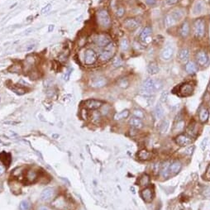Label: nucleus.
Returning <instances> with one entry per match:
<instances>
[{
	"instance_id": "nucleus-42",
	"label": "nucleus",
	"mask_w": 210,
	"mask_h": 210,
	"mask_svg": "<svg viewBox=\"0 0 210 210\" xmlns=\"http://www.w3.org/2000/svg\"><path fill=\"white\" fill-rule=\"evenodd\" d=\"M11 89H12V90H13V92H15L16 94H18L20 95L23 94L26 92V90H24V89L20 87H17V86H15V87H12Z\"/></svg>"
},
{
	"instance_id": "nucleus-10",
	"label": "nucleus",
	"mask_w": 210,
	"mask_h": 210,
	"mask_svg": "<svg viewBox=\"0 0 210 210\" xmlns=\"http://www.w3.org/2000/svg\"><path fill=\"white\" fill-rule=\"evenodd\" d=\"M54 195H55V189L51 187H47L42 190V192L40 195V199L42 201L47 202L54 197Z\"/></svg>"
},
{
	"instance_id": "nucleus-35",
	"label": "nucleus",
	"mask_w": 210,
	"mask_h": 210,
	"mask_svg": "<svg viewBox=\"0 0 210 210\" xmlns=\"http://www.w3.org/2000/svg\"><path fill=\"white\" fill-rule=\"evenodd\" d=\"M30 205L31 203L28 200H23L19 204V208L20 210H28L30 208Z\"/></svg>"
},
{
	"instance_id": "nucleus-47",
	"label": "nucleus",
	"mask_w": 210,
	"mask_h": 210,
	"mask_svg": "<svg viewBox=\"0 0 210 210\" xmlns=\"http://www.w3.org/2000/svg\"><path fill=\"white\" fill-rule=\"evenodd\" d=\"M71 72H72V69H71V68H70V69H69V70H67V72H66V74H65V76H64V80H65V81H67V80H69Z\"/></svg>"
},
{
	"instance_id": "nucleus-57",
	"label": "nucleus",
	"mask_w": 210,
	"mask_h": 210,
	"mask_svg": "<svg viewBox=\"0 0 210 210\" xmlns=\"http://www.w3.org/2000/svg\"><path fill=\"white\" fill-rule=\"evenodd\" d=\"M66 1H70V0H66Z\"/></svg>"
},
{
	"instance_id": "nucleus-30",
	"label": "nucleus",
	"mask_w": 210,
	"mask_h": 210,
	"mask_svg": "<svg viewBox=\"0 0 210 210\" xmlns=\"http://www.w3.org/2000/svg\"><path fill=\"white\" fill-rule=\"evenodd\" d=\"M129 113H130V112L128 110H123L122 112L117 113L114 115V119L115 120H122V119L127 118L129 116Z\"/></svg>"
},
{
	"instance_id": "nucleus-29",
	"label": "nucleus",
	"mask_w": 210,
	"mask_h": 210,
	"mask_svg": "<svg viewBox=\"0 0 210 210\" xmlns=\"http://www.w3.org/2000/svg\"><path fill=\"white\" fill-rule=\"evenodd\" d=\"M23 173H24V167L21 166V167H18L14 169L13 172H12V175L14 177L18 178V179H22L23 176Z\"/></svg>"
},
{
	"instance_id": "nucleus-44",
	"label": "nucleus",
	"mask_w": 210,
	"mask_h": 210,
	"mask_svg": "<svg viewBox=\"0 0 210 210\" xmlns=\"http://www.w3.org/2000/svg\"><path fill=\"white\" fill-rule=\"evenodd\" d=\"M118 85L122 88H127L128 86V81L125 79H123V80H121L118 83Z\"/></svg>"
},
{
	"instance_id": "nucleus-34",
	"label": "nucleus",
	"mask_w": 210,
	"mask_h": 210,
	"mask_svg": "<svg viewBox=\"0 0 210 210\" xmlns=\"http://www.w3.org/2000/svg\"><path fill=\"white\" fill-rule=\"evenodd\" d=\"M120 47L121 50H123V51H127V50L129 49L130 47V45H129V42L127 38H123L121 40L120 42Z\"/></svg>"
},
{
	"instance_id": "nucleus-1",
	"label": "nucleus",
	"mask_w": 210,
	"mask_h": 210,
	"mask_svg": "<svg viewBox=\"0 0 210 210\" xmlns=\"http://www.w3.org/2000/svg\"><path fill=\"white\" fill-rule=\"evenodd\" d=\"M162 83L159 80H154L153 79H147L142 84V94L144 96H151L155 91L160 90L162 88Z\"/></svg>"
},
{
	"instance_id": "nucleus-28",
	"label": "nucleus",
	"mask_w": 210,
	"mask_h": 210,
	"mask_svg": "<svg viewBox=\"0 0 210 210\" xmlns=\"http://www.w3.org/2000/svg\"><path fill=\"white\" fill-rule=\"evenodd\" d=\"M209 117V112L206 108H203L199 112V119L202 123L207 122Z\"/></svg>"
},
{
	"instance_id": "nucleus-43",
	"label": "nucleus",
	"mask_w": 210,
	"mask_h": 210,
	"mask_svg": "<svg viewBox=\"0 0 210 210\" xmlns=\"http://www.w3.org/2000/svg\"><path fill=\"white\" fill-rule=\"evenodd\" d=\"M110 111V107L108 105H104L103 107H102V110H101V113L103 115H107Z\"/></svg>"
},
{
	"instance_id": "nucleus-46",
	"label": "nucleus",
	"mask_w": 210,
	"mask_h": 210,
	"mask_svg": "<svg viewBox=\"0 0 210 210\" xmlns=\"http://www.w3.org/2000/svg\"><path fill=\"white\" fill-rule=\"evenodd\" d=\"M50 8H51V3H49L46 6H45L44 8L42 9V14H45V13H47L50 10Z\"/></svg>"
},
{
	"instance_id": "nucleus-51",
	"label": "nucleus",
	"mask_w": 210,
	"mask_h": 210,
	"mask_svg": "<svg viewBox=\"0 0 210 210\" xmlns=\"http://www.w3.org/2000/svg\"><path fill=\"white\" fill-rule=\"evenodd\" d=\"M203 195L208 199H210V188H208L203 191Z\"/></svg>"
},
{
	"instance_id": "nucleus-19",
	"label": "nucleus",
	"mask_w": 210,
	"mask_h": 210,
	"mask_svg": "<svg viewBox=\"0 0 210 210\" xmlns=\"http://www.w3.org/2000/svg\"><path fill=\"white\" fill-rule=\"evenodd\" d=\"M181 169V163L179 161H174L170 165L169 167V175H174L177 174Z\"/></svg>"
},
{
	"instance_id": "nucleus-50",
	"label": "nucleus",
	"mask_w": 210,
	"mask_h": 210,
	"mask_svg": "<svg viewBox=\"0 0 210 210\" xmlns=\"http://www.w3.org/2000/svg\"><path fill=\"white\" fill-rule=\"evenodd\" d=\"M146 3L149 6H154L156 4V0H146Z\"/></svg>"
},
{
	"instance_id": "nucleus-40",
	"label": "nucleus",
	"mask_w": 210,
	"mask_h": 210,
	"mask_svg": "<svg viewBox=\"0 0 210 210\" xmlns=\"http://www.w3.org/2000/svg\"><path fill=\"white\" fill-rule=\"evenodd\" d=\"M113 65H114L115 67H119V66H121V65H123V60H122V59H121L120 57L117 56V57H115L113 59Z\"/></svg>"
},
{
	"instance_id": "nucleus-25",
	"label": "nucleus",
	"mask_w": 210,
	"mask_h": 210,
	"mask_svg": "<svg viewBox=\"0 0 210 210\" xmlns=\"http://www.w3.org/2000/svg\"><path fill=\"white\" fill-rule=\"evenodd\" d=\"M180 35L182 37H187L190 34V24L188 22H185L183 23L180 30Z\"/></svg>"
},
{
	"instance_id": "nucleus-7",
	"label": "nucleus",
	"mask_w": 210,
	"mask_h": 210,
	"mask_svg": "<svg viewBox=\"0 0 210 210\" xmlns=\"http://www.w3.org/2000/svg\"><path fill=\"white\" fill-rule=\"evenodd\" d=\"M151 33H152V29L151 27H146L140 34V37H139V39H140V42L143 44H147L151 42Z\"/></svg>"
},
{
	"instance_id": "nucleus-6",
	"label": "nucleus",
	"mask_w": 210,
	"mask_h": 210,
	"mask_svg": "<svg viewBox=\"0 0 210 210\" xmlns=\"http://www.w3.org/2000/svg\"><path fill=\"white\" fill-rule=\"evenodd\" d=\"M194 92V86L190 83H185L178 87V94L181 97H188Z\"/></svg>"
},
{
	"instance_id": "nucleus-45",
	"label": "nucleus",
	"mask_w": 210,
	"mask_h": 210,
	"mask_svg": "<svg viewBox=\"0 0 210 210\" xmlns=\"http://www.w3.org/2000/svg\"><path fill=\"white\" fill-rule=\"evenodd\" d=\"M124 13H125V9L124 8H119L116 12V14L118 16V18H121V17H123L124 15Z\"/></svg>"
},
{
	"instance_id": "nucleus-13",
	"label": "nucleus",
	"mask_w": 210,
	"mask_h": 210,
	"mask_svg": "<svg viewBox=\"0 0 210 210\" xmlns=\"http://www.w3.org/2000/svg\"><path fill=\"white\" fill-rule=\"evenodd\" d=\"M196 60H197L198 64L201 66L207 65L208 63V56L207 53L203 50H199L196 54Z\"/></svg>"
},
{
	"instance_id": "nucleus-36",
	"label": "nucleus",
	"mask_w": 210,
	"mask_h": 210,
	"mask_svg": "<svg viewBox=\"0 0 210 210\" xmlns=\"http://www.w3.org/2000/svg\"><path fill=\"white\" fill-rule=\"evenodd\" d=\"M203 11V3L201 2H197L195 3V7H194V13L197 14V13H200Z\"/></svg>"
},
{
	"instance_id": "nucleus-18",
	"label": "nucleus",
	"mask_w": 210,
	"mask_h": 210,
	"mask_svg": "<svg viewBox=\"0 0 210 210\" xmlns=\"http://www.w3.org/2000/svg\"><path fill=\"white\" fill-rule=\"evenodd\" d=\"M141 195L146 202H151L153 199V191L151 188H146L142 191Z\"/></svg>"
},
{
	"instance_id": "nucleus-55",
	"label": "nucleus",
	"mask_w": 210,
	"mask_h": 210,
	"mask_svg": "<svg viewBox=\"0 0 210 210\" xmlns=\"http://www.w3.org/2000/svg\"><path fill=\"white\" fill-rule=\"evenodd\" d=\"M54 28H55L54 25H50L49 26V29H48V31H49V32H51V31L54 30Z\"/></svg>"
},
{
	"instance_id": "nucleus-52",
	"label": "nucleus",
	"mask_w": 210,
	"mask_h": 210,
	"mask_svg": "<svg viewBox=\"0 0 210 210\" xmlns=\"http://www.w3.org/2000/svg\"><path fill=\"white\" fill-rule=\"evenodd\" d=\"M5 171H6L5 166L0 164V176H1V175H3V174L5 173Z\"/></svg>"
},
{
	"instance_id": "nucleus-26",
	"label": "nucleus",
	"mask_w": 210,
	"mask_h": 210,
	"mask_svg": "<svg viewBox=\"0 0 210 210\" xmlns=\"http://www.w3.org/2000/svg\"><path fill=\"white\" fill-rule=\"evenodd\" d=\"M138 156L139 157V159L143 160H147L151 158L152 156V153L148 151L147 150H141L138 154Z\"/></svg>"
},
{
	"instance_id": "nucleus-56",
	"label": "nucleus",
	"mask_w": 210,
	"mask_h": 210,
	"mask_svg": "<svg viewBox=\"0 0 210 210\" xmlns=\"http://www.w3.org/2000/svg\"><path fill=\"white\" fill-rule=\"evenodd\" d=\"M209 90H210V85H209Z\"/></svg>"
},
{
	"instance_id": "nucleus-39",
	"label": "nucleus",
	"mask_w": 210,
	"mask_h": 210,
	"mask_svg": "<svg viewBox=\"0 0 210 210\" xmlns=\"http://www.w3.org/2000/svg\"><path fill=\"white\" fill-rule=\"evenodd\" d=\"M184 128H185V122L183 120L178 121V123L175 125V131L180 132V131H182Z\"/></svg>"
},
{
	"instance_id": "nucleus-2",
	"label": "nucleus",
	"mask_w": 210,
	"mask_h": 210,
	"mask_svg": "<svg viewBox=\"0 0 210 210\" xmlns=\"http://www.w3.org/2000/svg\"><path fill=\"white\" fill-rule=\"evenodd\" d=\"M115 52V46L113 42H110L108 45H107L102 51L100 52L99 58L103 61H108V60H111L113 58V55Z\"/></svg>"
},
{
	"instance_id": "nucleus-21",
	"label": "nucleus",
	"mask_w": 210,
	"mask_h": 210,
	"mask_svg": "<svg viewBox=\"0 0 210 210\" xmlns=\"http://www.w3.org/2000/svg\"><path fill=\"white\" fill-rule=\"evenodd\" d=\"M52 205L58 209H65L66 208V202L63 197H58L53 201Z\"/></svg>"
},
{
	"instance_id": "nucleus-3",
	"label": "nucleus",
	"mask_w": 210,
	"mask_h": 210,
	"mask_svg": "<svg viewBox=\"0 0 210 210\" xmlns=\"http://www.w3.org/2000/svg\"><path fill=\"white\" fill-rule=\"evenodd\" d=\"M194 33L195 37L202 38L205 35V21L203 18H199L194 23Z\"/></svg>"
},
{
	"instance_id": "nucleus-9",
	"label": "nucleus",
	"mask_w": 210,
	"mask_h": 210,
	"mask_svg": "<svg viewBox=\"0 0 210 210\" xmlns=\"http://www.w3.org/2000/svg\"><path fill=\"white\" fill-rule=\"evenodd\" d=\"M95 44L98 46L99 47H105L106 46L108 45L111 42V38L108 37L107 34H102V35H98L97 37L94 39Z\"/></svg>"
},
{
	"instance_id": "nucleus-38",
	"label": "nucleus",
	"mask_w": 210,
	"mask_h": 210,
	"mask_svg": "<svg viewBox=\"0 0 210 210\" xmlns=\"http://www.w3.org/2000/svg\"><path fill=\"white\" fill-rule=\"evenodd\" d=\"M100 113L98 112H94L92 115V121L93 123H98L100 122Z\"/></svg>"
},
{
	"instance_id": "nucleus-33",
	"label": "nucleus",
	"mask_w": 210,
	"mask_h": 210,
	"mask_svg": "<svg viewBox=\"0 0 210 210\" xmlns=\"http://www.w3.org/2000/svg\"><path fill=\"white\" fill-rule=\"evenodd\" d=\"M138 182L141 186H147L150 183V177L147 175H143L142 176H141Z\"/></svg>"
},
{
	"instance_id": "nucleus-37",
	"label": "nucleus",
	"mask_w": 210,
	"mask_h": 210,
	"mask_svg": "<svg viewBox=\"0 0 210 210\" xmlns=\"http://www.w3.org/2000/svg\"><path fill=\"white\" fill-rule=\"evenodd\" d=\"M169 127V122L167 120H164L162 123H160V130L161 133H165L167 131V128Z\"/></svg>"
},
{
	"instance_id": "nucleus-4",
	"label": "nucleus",
	"mask_w": 210,
	"mask_h": 210,
	"mask_svg": "<svg viewBox=\"0 0 210 210\" xmlns=\"http://www.w3.org/2000/svg\"><path fill=\"white\" fill-rule=\"evenodd\" d=\"M183 17V12L180 9L173 11L172 13H170V14H168L165 18V24L167 27H170L173 26L174 24L177 23L178 21L180 20L181 18Z\"/></svg>"
},
{
	"instance_id": "nucleus-22",
	"label": "nucleus",
	"mask_w": 210,
	"mask_h": 210,
	"mask_svg": "<svg viewBox=\"0 0 210 210\" xmlns=\"http://www.w3.org/2000/svg\"><path fill=\"white\" fill-rule=\"evenodd\" d=\"M185 71L189 75H194L198 71L197 65L194 61H188L185 65Z\"/></svg>"
},
{
	"instance_id": "nucleus-16",
	"label": "nucleus",
	"mask_w": 210,
	"mask_h": 210,
	"mask_svg": "<svg viewBox=\"0 0 210 210\" xmlns=\"http://www.w3.org/2000/svg\"><path fill=\"white\" fill-rule=\"evenodd\" d=\"M91 86L94 88H103L107 85V80L103 77L93 78L91 80Z\"/></svg>"
},
{
	"instance_id": "nucleus-17",
	"label": "nucleus",
	"mask_w": 210,
	"mask_h": 210,
	"mask_svg": "<svg viewBox=\"0 0 210 210\" xmlns=\"http://www.w3.org/2000/svg\"><path fill=\"white\" fill-rule=\"evenodd\" d=\"M173 53H174V50H173V48L171 46H166L163 49V50L161 51V59L164 60H170L171 59L173 55Z\"/></svg>"
},
{
	"instance_id": "nucleus-15",
	"label": "nucleus",
	"mask_w": 210,
	"mask_h": 210,
	"mask_svg": "<svg viewBox=\"0 0 210 210\" xmlns=\"http://www.w3.org/2000/svg\"><path fill=\"white\" fill-rule=\"evenodd\" d=\"M102 105H103L102 101H99V100L96 99H89L85 102V108H89V109H93V110L101 108Z\"/></svg>"
},
{
	"instance_id": "nucleus-8",
	"label": "nucleus",
	"mask_w": 210,
	"mask_h": 210,
	"mask_svg": "<svg viewBox=\"0 0 210 210\" xmlns=\"http://www.w3.org/2000/svg\"><path fill=\"white\" fill-rule=\"evenodd\" d=\"M98 60L97 54L94 50L92 49H88L85 51V62L86 65H93Z\"/></svg>"
},
{
	"instance_id": "nucleus-14",
	"label": "nucleus",
	"mask_w": 210,
	"mask_h": 210,
	"mask_svg": "<svg viewBox=\"0 0 210 210\" xmlns=\"http://www.w3.org/2000/svg\"><path fill=\"white\" fill-rule=\"evenodd\" d=\"M124 26L126 28L133 31L140 26V22L136 18H128L124 21Z\"/></svg>"
},
{
	"instance_id": "nucleus-5",
	"label": "nucleus",
	"mask_w": 210,
	"mask_h": 210,
	"mask_svg": "<svg viewBox=\"0 0 210 210\" xmlns=\"http://www.w3.org/2000/svg\"><path fill=\"white\" fill-rule=\"evenodd\" d=\"M98 22L103 28H109L111 25V18L108 11L102 9L98 12Z\"/></svg>"
},
{
	"instance_id": "nucleus-12",
	"label": "nucleus",
	"mask_w": 210,
	"mask_h": 210,
	"mask_svg": "<svg viewBox=\"0 0 210 210\" xmlns=\"http://www.w3.org/2000/svg\"><path fill=\"white\" fill-rule=\"evenodd\" d=\"M38 176H39V175H38V172L37 170H33V169L28 170L25 175L26 183L27 184H33V183L36 182L38 179Z\"/></svg>"
},
{
	"instance_id": "nucleus-48",
	"label": "nucleus",
	"mask_w": 210,
	"mask_h": 210,
	"mask_svg": "<svg viewBox=\"0 0 210 210\" xmlns=\"http://www.w3.org/2000/svg\"><path fill=\"white\" fill-rule=\"evenodd\" d=\"M204 177L207 180H210V165L208 166L207 170H206V173H205Z\"/></svg>"
},
{
	"instance_id": "nucleus-54",
	"label": "nucleus",
	"mask_w": 210,
	"mask_h": 210,
	"mask_svg": "<svg viewBox=\"0 0 210 210\" xmlns=\"http://www.w3.org/2000/svg\"><path fill=\"white\" fill-rule=\"evenodd\" d=\"M167 93H163L162 95H161V101L162 102H165L166 99H167Z\"/></svg>"
},
{
	"instance_id": "nucleus-31",
	"label": "nucleus",
	"mask_w": 210,
	"mask_h": 210,
	"mask_svg": "<svg viewBox=\"0 0 210 210\" xmlns=\"http://www.w3.org/2000/svg\"><path fill=\"white\" fill-rule=\"evenodd\" d=\"M170 162H165L160 168V174L163 177L166 178L169 176V167H170Z\"/></svg>"
},
{
	"instance_id": "nucleus-49",
	"label": "nucleus",
	"mask_w": 210,
	"mask_h": 210,
	"mask_svg": "<svg viewBox=\"0 0 210 210\" xmlns=\"http://www.w3.org/2000/svg\"><path fill=\"white\" fill-rule=\"evenodd\" d=\"M179 2V0H165V3L168 5H175Z\"/></svg>"
},
{
	"instance_id": "nucleus-20",
	"label": "nucleus",
	"mask_w": 210,
	"mask_h": 210,
	"mask_svg": "<svg viewBox=\"0 0 210 210\" xmlns=\"http://www.w3.org/2000/svg\"><path fill=\"white\" fill-rule=\"evenodd\" d=\"M178 57L179 60L181 62H187L190 58V50L187 48H183L181 50H180L179 54H178Z\"/></svg>"
},
{
	"instance_id": "nucleus-27",
	"label": "nucleus",
	"mask_w": 210,
	"mask_h": 210,
	"mask_svg": "<svg viewBox=\"0 0 210 210\" xmlns=\"http://www.w3.org/2000/svg\"><path fill=\"white\" fill-rule=\"evenodd\" d=\"M130 125L133 127V128H136V129H140L143 127V123L142 122V119L138 118H133L129 122Z\"/></svg>"
},
{
	"instance_id": "nucleus-53",
	"label": "nucleus",
	"mask_w": 210,
	"mask_h": 210,
	"mask_svg": "<svg viewBox=\"0 0 210 210\" xmlns=\"http://www.w3.org/2000/svg\"><path fill=\"white\" fill-rule=\"evenodd\" d=\"M37 210H51L49 207L46 206V205H41L37 208Z\"/></svg>"
},
{
	"instance_id": "nucleus-11",
	"label": "nucleus",
	"mask_w": 210,
	"mask_h": 210,
	"mask_svg": "<svg viewBox=\"0 0 210 210\" xmlns=\"http://www.w3.org/2000/svg\"><path fill=\"white\" fill-rule=\"evenodd\" d=\"M193 142V139L191 137H189L185 134H181L179 135L177 138H175V142L177 143L178 145L181 146V147H186V146L191 144Z\"/></svg>"
},
{
	"instance_id": "nucleus-41",
	"label": "nucleus",
	"mask_w": 210,
	"mask_h": 210,
	"mask_svg": "<svg viewBox=\"0 0 210 210\" xmlns=\"http://www.w3.org/2000/svg\"><path fill=\"white\" fill-rule=\"evenodd\" d=\"M133 114H134L136 118H140V119H142L144 118V113L142 110H140V109H135V110L133 111Z\"/></svg>"
},
{
	"instance_id": "nucleus-32",
	"label": "nucleus",
	"mask_w": 210,
	"mask_h": 210,
	"mask_svg": "<svg viewBox=\"0 0 210 210\" xmlns=\"http://www.w3.org/2000/svg\"><path fill=\"white\" fill-rule=\"evenodd\" d=\"M155 117H156L157 118H162L163 115H164V109H163V107L161 106L160 103H157L156 106H155Z\"/></svg>"
},
{
	"instance_id": "nucleus-23",
	"label": "nucleus",
	"mask_w": 210,
	"mask_h": 210,
	"mask_svg": "<svg viewBox=\"0 0 210 210\" xmlns=\"http://www.w3.org/2000/svg\"><path fill=\"white\" fill-rule=\"evenodd\" d=\"M147 70L149 75H156L159 71H160V68L158 66L157 63L156 62H151L149 65H147Z\"/></svg>"
},
{
	"instance_id": "nucleus-24",
	"label": "nucleus",
	"mask_w": 210,
	"mask_h": 210,
	"mask_svg": "<svg viewBox=\"0 0 210 210\" xmlns=\"http://www.w3.org/2000/svg\"><path fill=\"white\" fill-rule=\"evenodd\" d=\"M0 160H1L4 165H7V167L9 166V165H10L11 163V160H12L10 154H8V153L5 152V151L1 152L0 153Z\"/></svg>"
}]
</instances>
